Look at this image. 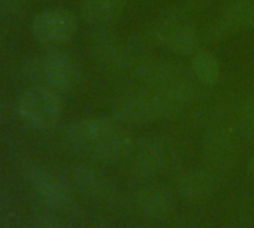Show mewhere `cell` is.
<instances>
[{"mask_svg":"<svg viewBox=\"0 0 254 228\" xmlns=\"http://www.w3.org/2000/svg\"><path fill=\"white\" fill-rule=\"evenodd\" d=\"M251 169H253V172H254V154H253V157H251Z\"/></svg>","mask_w":254,"mask_h":228,"instance_id":"cell-19","label":"cell"},{"mask_svg":"<svg viewBox=\"0 0 254 228\" xmlns=\"http://www.w3.org/2000/svg\"><path fill=\"white\" fill-rule=\"evenodd\" d=\"M239 126L245 135L254 136V98H250L244 104L239 113Z\"/></svg>","mask_w":254,"mask_h":228,"instance_id":"cell-17","label":"cell"},{"mask_svg":"<svg viewBox=\"0 0 254 228\" xmlns=\"http://www.w3.org/2000/svg\"><path fill=\"white\" fill-rule=\"evenodd\" d=\"M156 38L166 49L174 54H193L197 48L194 24L181 14L166 17L156 30Z\"/></svg>","mask_w":254,"mask_h":228,"instance_id":"cell-7","label":"cell"},{"mask_svg":"<svg viewBox=\"0 0 254 228\" xmlns=\"http://www.w3.org/2000/svg\"><path fill=\"white\" fill-rule=\"evenodd\" d=\"M232 149H233V146H232L230 139H227L221 133L211 135L206 142V151H208L209 158L214 161H218V163L227 161L230 158Z\"/></svg>","mask_w":254,"mask_h":228,"instance_id":"cell-16","label":"cell"},{"mask_svg":"<svg viewBox=\"0 0 254 228\" xmlns=\"http://www.w3.org/2000/svg\"><path fill=\"white\" fill-rule=\"evenodd\" d=\"M62 95L44 87H32L18 100V113L23 121L39 132L53 129L62 115Z\"/></svg>","mask_w":254,"mask_h":228,"instance_id":"cell-3","label":"cell"},{"mask_svg":"<svg viewBox=\"0 0 254 228\" xmlns=\"http://www.w3.org/2000/svg\"><path fill=\"white\" fill-rule=\"evenodd\" d=\"M212 176L209 172L203 170V169H191L187 170L178 182V188L180 192L186 197V198H203L206 197L211 191H212Z\"/></svg>","mask_w":254,"mask_h":228,"instance_id":"cell-12","label":"cell"},{"mask_svg":"<svg viewBox=\"0 0 254 228\" xmlns=\"http://www.w3.org/2000/svg\"><path fill=\"white\" fill-rule=\"evenodd\" d=\"M93 55L96 61L112 72L133 67L132 51L115 33L100 29L93 38Z\"/></svg>","mask_w":254,"mask_h":228,"instance_id":"cell-8","label":"cell"},{"mask_svg":"<svg viewBox=\"0 0 254 228\" xmlns=\"http://www.w3.org/2000/svg\"><path fill=\"white\" fill-rule=\"evenodd\" d=\"M84 18L99 27L106 29L123 15L127 0H79Z\"/></svg>","mask_w":254,"mask_h":228,"instance_id":"cell-10","label":"cell"},{"mask_svg":"<svg viewBox=\"0 0 254 228\" xmlns=\"http://www.w3.org/2000/svg\"><path fill=\"white\" fill-rule=\"evenodd\" d=\"M142 88L141 91L127 92L117 100L112 115L118 124H144L154 118L165 117L157 95L151 90Z\"/></svg>","mask_w":254,"mask_h":228,"instance_id":"cell-4","label":"cell"},{"mask_svg":"<svg viewBox=\"0 0 254 228\" xmlns=\"http://www.w3.org/2000/svg\"><path fill=\"white\" fill-rule=\"evenodd\" d=\"M76 18L72 12L60 8L39 12L32 23L35 39L44 45H62L69 42L76 33Z\"/></svg>","mask_w":254,"mask_h":228,"instance_id":"cell-5","label":"cell"},{"mask_svg":"<svg viewBox=\"0 0 254 228\" xmlns=\"http://www.w3.org/2000/svg\"><path fill=\"white\" fill-rule=\"evenodd\" d=\"M227 29L254 27V2L251 0H236L227 6L221 17Z\"/></svg>","mask_w":254,"mask_h":228,"instance_id":"cell-15","label":"cell"},{"mask_svg":"<svg viewBox=\"0 0 254 228\" xmlns=\"http://www.w3.org/2000/svg\"><path fill=\"white\" fill-rule=\"evenodd\" d=\"M64 143L78 155L111 161L127 155L133 142L117 127L115 120L96 117L70 123L64 132Z\"/></svg>","mask_w":254,"mask_h":228,"instance_id":"cell-1","label":"cell"},{"mask_svg":"<svg viewBox=\"0 0 254 228\" xmlns=\"http://www.w3.org/2000/svg\"><path fill=\"white\" fill-rule=\"evenodd\" d=\"M138 207L145 216L160 219L171 212L172 198L166 191L160 188H148L139 194Z\"/></svg>","mask_w":254,"mask_h":228,"instance_id":"cell-13","label":"cell"},{"mask_svg":"<svg viewBox=\"0 0 254 228\" xmlns=\"http://www.w3.org/2000/svg\"><path fill=\"white\" fill-rule=\"evenodd\" d=\"M191 72L203 85H214L220 78V64L217 57L205 49L194 52L191 60Z\"/></svg>","mask_w":254,"mask_h":228,"instance_id":"cell-14","label":"cell"},{"mask_svg":"<svg viewBox=\"0 0 254 228\" xmlns=\"http://www.w3.org/2000/svg\"><path fill=\"white\" fill-rule=\"evenodd\" d=\"M29 178L35 191L47 204L57 209L69 204L70 188L59 175L44 167H32Z\"/></svg>","mask_w":254,"mask_h":228,"instance_id":"cell-9","label":"cell"},{"mask_svg":"<svg viewBox=\"0 0 254 228\" xmlns=\"http://www.w3.org/2000/svg\"><path fill=\"white\" fill-rule=\"evenodd\" d=\"M73 181L82 192L96 198L109 195L112 189L109 179L100 170L90 164L76 166L73 170Z\"/></svg>","mask_w":254,"mask_h":228,"instance_id":"cell-11","label":"cell"},{"mask_svg":"<svg viewBox=\"0 0 254 228\" xmlns=\"http://www.w3.org/2000/svg\"><path fill=\"white\" fill-rule=\"evenodd\" d=\"M127 155L130 173L138 179H148L159 175L165 167L168 146L159 137H147L132 143Z\"/></svg>","mask_w":254,"mask_h":228,"instance_id":"cell-6","label":"cell"},{"mask_svg":"<svg viewBox=\"0 0 254 228\" xmlns=\"http://www.w3.org/2000/svg\"><path fill=\"white\" fill-rule=\"evenodd\" d=\"M38 228H63V227L53 218H41V221L38 222Z\"/></svg>","mask_w":254,"mask_h":228,"instance_id":"cell-18","label":"cell"},{"mask_svg":"<svg viewBox=\"0 0 254 228\" xmlns=\"http://www.w3.org/2000/svg\"><path fill=\"white\" fill-rule=\"evenodd\" d=\"M24 76L33 87H44L63 95L76 87L79 81V66L67 52L51 49L32 58L26 64Z\"/></svg>","mask_w":254,"mask_h":228,"instance_id":"cell-2","label":"cell"}]
</instances>
